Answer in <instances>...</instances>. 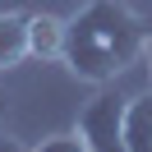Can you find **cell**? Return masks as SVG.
<instances>
[{"label": "cell", "mask_w": 152, "mask_h": 152, "mask_svg": "<svg viewBox=\"0 0 152 152\" xmlns=\"http://www.w3.org/2000/svg\"><path fill=\"white\" fill-rule=\"evenodd\" d=\"M152 51V28L124 0H88L74 19H65V60L83 83H115L129 65Z\"/></svg>", "instance_id": "1"}, {"label": "cell", "mask_w": 152, "mask_h": 152, "mask_svg": "<svg viewBox=\"0 0 152 152\" xmlns=\"http://www.w3.org/2000/svg\"><path fill=\"white\" fill-rule=\"evenodd\" d=\"M124 102H129V97L115 83H102L97 97L78 111L74 134L83 138L88 152H124Z\"/></svg>", "instance_id": "2"}, {"label": "cell", "mask_w": 152, "mask_h": 152, "mask_svg": "<svg viewBox=\"0 0 152 152\" xmlns=\"http://www.w3.org/2000/svg\"><path fill=\"white\" fill-rule=\"evenodd\" d=\"M28 60H42V65L65 60V19L60 14H32L28 19Z\"/></svg>", "instance_id": "3"}, {"label": "cell", "mask_w": 152, "mask_h": 152, "mask_svg": "<svg viewBox=\"0 0 152 152\" xmlns=\"http://www.w3.org/2000/svg\"><path fill=\"white\" fill-rule=\"evenodd\" d=\"M28 10H5L0 14V74H10L28 60Z\"/></svg>", "instance_id": "4"}, {"label": "cell", "mask_w": 152, "mask_h": 152, "mask_svg": "<svg viewBox=\"0 0 152 152\" xmlns=\"http://www.w3.org/2000/svg\"><path fill=\"white\" fill-rule=\"evenodd\" d=\"M124 152H152V88L124 102Z\"/></svg>", "instance_id": "5"}, {"label": "cell", "mask_w": 152, "mask_h": 152, "mask_svg": "<svg viewBox=\"0 0 152 152\" xmlns=\"http://www.w3.org/2000/svg\"><path fill=\"white\" fill-rule=\"evenodd\" d=\"M32 152H88V148H83V138L69 129V134H51V138H42Z\"/></svg>", "instance_id": "6"}, {"label": "cell", "mask_w": 152, "mask_h": 152, "mask_svg": "<svg viewBox=\"0 0 152 152\" xmlns=\"http://www.w3.org/2000/svg\"><path fill=\"white\" fill-rule=\"evenodd\" d=\"M0 152H32V148H23V143L14 138L10 129H0Z\"/></svg>", "instance_id": "7"}, {"label": "cell", "mask_w": 152, "mask_h": 152, "mask_svg": "<svg viewBox=\"0 0 152 152\" xmlns=\"http://www.w3.org/2000/svg\"><path fill=\"white\" fill-rule=\"evenodd\" d=\"M0 129H5V97H0Z\"/></svg>", "instance_id": "8"}]
</instances>
